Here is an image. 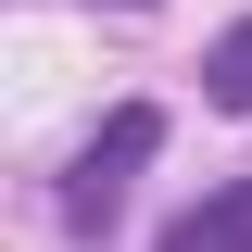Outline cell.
<instances>
[{"label":"cell","instance_id":"3","mask_svg":"<svg viewBox=\"0 0 252 252\" xmlns=\"http://www.w3.org/2000/svg\"><path fill=\"white\" fill-rule=\"evenodd\" d=\"M202 101H215V114H252V13L202 51Z\"/></svg>","mask_w":252,"mask_h":252},{"label":"cell","instance_id":"1","mask_svg":"<svg viewBox=\"0 0 252 252\" xmlns=\"http://www.w3.org/2000/svg\"><path fill=\"white\" fill-rule=\"evenodd\" d=\"M152 152H164V114H152V101H126L89 152H76V177H63V227H76V240H101V227H114V202H126V177H139Z\"/></svg>","mask_w":252,"mask_h":252},{"label":"cell","instance_id":"2","mask_svg":"<svg viewBox=\"0 0 252 252\" xmlns=\"http://www.w3.org/2000/svg\"><path fill=\"white\" fill-rule=\"evenodd\" d=\"M164 252H252V177L215 189V202H189V215L164 227Z\"/></svg>","mask_w":252,"mask_h":252}]
</instances>
